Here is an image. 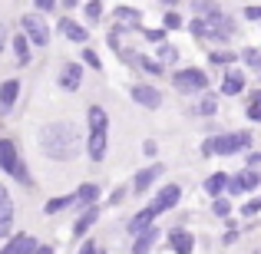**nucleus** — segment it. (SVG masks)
Segmentation results:
<instances>
[{
  "instance_id": "obj_1",
  "label": "nucleus",
  "mask_w": 261,
  "mask_h": 254,
  "mask_svg": "<svg viewBox=\"0 0 261 254\" xmlns=\"http://www.w3.org/2000/svg\"><path fill=\"white\" fill-rule=\"evenodd\" d=\"M40 149H43L46 159L70 162V159H76L80 149H86V146H83V139H80L76 122L60 119V122H46V126L40 129Z\"/></svg>"
},
{
  "instance_id": "obj_2",
  "label": "nucleus",
  "mask_w": 261,
  "mask_h": 254,
  "mask_svg": "<svg viewBox=\"0 0 261 254\" xmlns=\"http://www.w3.org/2000/svg\"><path fill=\"white\" fill-rule=\"evenodd\" d=\"M251 132L248 129H238V132H218L208 135L202 142V155H235V152H248L251 149Z\"/></svg>"
},
{
  "instance_id": "obj_3",
  "label": "nucleus",
  "mask_w": 261,
  "mask_h": 254,
  "mask_svg": "<svg viewBox=\"0 0 261 254\" xmlns=\"http://www.w3.org/2000/svg\"><path fill=\"white\" fill-rule=\"evenodd\" d=\"M0 172H4V175H13L20 185H27V188L33 185L30 168H27V162L20 159V149H17L13 139H0Z\"/></svg>"
},
{
  "instance_id": "obj_4",
  "label": "nucleus",
  "mask_w": 261,
  "mask_h": 254,
  "mask_svg": "<svg viewBox=\"0 0 261 254\" xmlns=\"http://www.w3.org/2000/svg\"><path fill=\"white\" fill-rule=\"evenodd\" d=\"M205 23H208V37L205 40H208V43H218V46L231 43V37H235V30H238L235 20H231L228 13H222V7H218L212 17H205Z\"/></svg>"
},
{
  "instance_id": "obj_5",
  "label": "nucleus",
  "mask_w": 261,
  "mask_h": 254,
  "mask_svg": "<svg viewBox=\"0 0 261 254\" xmlns=\"http://www.w3.org/2000/svg\"><path fill=\"white\" fill-rule=\"evenodd\" d=\"M172 86L178 93H185V96H198V93L208 89V76H205V70L189 66V70H175L172 73Z\"/></svg>"
},
{
  "instance_id": "obj_6",
  "label": "nucleus",
  "mask_w": 261,
  "mask_h": 254,
  "mask_svg": "<svg viewBox=\"0 0 261 254\" xmlns=\"http://www.w3.org/2000/svg\"><path fill=\"white\" fill-rule=\"evenodd\" d=\"M20 30L30 40V46H50V26L40 13H23L20 17Z\"/></svg>"
},
{
  "instance_id": "obj_7",
  "label": "nucleus",
  "mask_w": 261,
  "mask_h": 254,
  "mask_svg": "<svg viewBox=\"0 0 261 254\" xmlns=\"http://www.w3.org/2000/svg\"><path fill=\"white\" fill-rule=\"evenodd\" d=\"M106 149H109V129H89L86 132V155L93 162L106 159Z\"/></svg>"
},
{
  "instance_id": "obj_8",
  "label": "nucleus",
  "mask_w": 261,
  "mask_h": 254,
  "mask_svg": "<svg viewBox=\"0 0 261 254\" xmlns=\"http://www.w3.org/2000/svg\"><path fill=\"white\" fill-rule=\"evenodd\" d=\"M178 198H182V188H178L175 182H169V185H162V191L155 195V202L149 205V208H152V215L159 218L162 211H172V208H175V205H178Z\"/></svg>"
},
{
  "instance_id": "obj_9",
  "label": "nucleus",
  "mask_w": 261,
  "mask_h": 254,
  "mask_svg": "<svg viewBox=\"0 0 261 254\" xmlns=\"http://www.w3.org/2000/svg\"><path fill=\"white\" fill-rule=\"evenodd\" d=\"M0 238H7V241L13 238V198L4 182H0Z\"/></svg>"
},
{
  "instance_id": "obj_10",
  "label": "nucleus",
  "mask_w": 261,
  "mask_h": 254,
  "mask_svg": "<svg viewBox=\"0 0 261 254\" xmlns=\"http://www.w3.org/2000/svg\"><path fill=\"white\" fill-rule=\"evenodd\" d=\"M133 102L142 109H159L162 106V89L149 86V83H136L133 86Z\"/></svg>"
},
{
  "instance_id": "obj_11",
  "label": "nucleus",
  "mask_w": 261,
  "mask_h": 254,
  "mask_svg": "<svg viewBox=\"0 0 261 254\" xmlns=\"http://www.w3.org/2000/svg\"><path fill=\"white\" fill-rule=\"evenodd\" d=\"M57 86L66 89V93H76V89L83 86V63H66L57 76Z\"/></svg>"
},
{
  "instance_id": "obj_12",
  "label": "nucleus",
  "mask_w": 261,
  "mask_h": 254,
  "mask_svg": "<svg viewBox=\"0 0 261 254\" xmlns=\"http://www.w3.org/2000/svg\"><path fill=\"white\" fill-rule=\"evenodd\" d=\"M258 185H261L258 168H245V172H238V175H231L228 191H231V195H242V191H255Z\"/></svg>"
},
{
  "instance_id": "obj_13",
  "label": "nucleus",
  "mask_w": 261,
  "mask_h": 254,
  "mask_svg": "<svg viewBox=\"0 0 261 254\" xmlns=\"http://www.w3.org/2000/svg\"><path fill=\"white\" fill-rule=\"evenodd\" d=\"M166 241H169V248H172V254H192L195 251V235H192L189 228H172Z\"/></svg>"
},
{
  "instance_id": "obj_14",
  "label": "nucleus",
  "mask_w": 261,
  "mask_h": 254,
  "mask_svg": "<svg viewBox=\"0 0 261 254\" xmlns=\"http://www.w3.org/2000/svg\"><path fill=\"white\" fill-rule=\"evenodd\" d=\"M57 30L63 33L66 40H73V43H80V46H83V43H89V30H86L83 23H76L73 17H60V20H57Z\"/></svg>"
},
{
  "instance_id": "obj_15",
  "label": "nucleus",
  "mask_w": 261,
  "mask_h": 254,
  "mask_svg": "<svg viewBox=\"0 0 261 254\" xmlns=\"http://www.w3.org/2000/svg\"><path fill=\"white\" fill-rule=\"evenodd\" d=\"M40 244H37V238L33 235H27V231H20V235H13L10 241L0 248V254H33Z\"/></svg>"
},
{
  "instance_id": "obj_16",
  "label": "nucleus",
  "mask_w": 261,
  "mask_h": 254,
  "mask_svg": "<svg viewBox=\"0 0 261 254\" xmlns=\"http://www.w3.org/2000/svg\"><path fill=\"white\" fill-rule=\"evenodd\" d=\"M20 96V79H4L0 83V116H10Z\"/></svg>"
},
{
  "instance_id": "obj_17",
  "label": "nucleus",
  "mask_w": 261,
  "mask_h": 254,
  "mask_svg": "<svg viewBox=\"0 0 261 254\" xmlns=\"http://www.w3.org/2000/svg\"><path fill=\"white\" fill-rule=\"evenodd\" d=\"M162 172H166V168H162V162H155V165H149V168H139V172H136V178H133V185H129V191L142 195V191H146L149 185L162 175Z\"/></svg>"
},
{
  "instance_id": "obj_18",
  "label": "nucleus",
  "mask_w": 261,
  "mask_h": 254,
  "mask_svg": "<svg viewBox=\"0 0 261 254\" xmlns=\"http://www.w3.org/2000/svg\"><path fill=\"white\" fill-rule=\"evenodd\" d=\"M152 224H155V215H152V208L146 205V208H139V211H136V215L126 221V231L136 238V235H142V231H149Z\"/></svg>"
},
{
  "instance_id": "obj_19",
  "label": "nucleus",
  "mask_w": 261,
  "mask_h": 254,
  "mask_svg": "<svg viewBox=\"0 0 261 254\" xmlns=\"http://www.w3.org/2000/svg\"><path fill=\"white\" fill-rule=\"evenodd\" d=\"M245 93V73L228 66L225 70V79H222V96H242Z\"/></svg>"
},
{
  "instance_id": "obj_20",
  "label": "nucleus",
  "mask_w": 261,
  "mask_h": 254,
  "mask_svg": "<svg viewBox=\"0 0 261 254\" xmlns=\"http://www.w3.org/2000/svg\"><path fill=\"white\" fill-rule=\"evenodd\" d=\"M96 202H99V185H96V182H83L76 188V205L86 211V208H96Z\"/></svg>"
},
{
  "instance_id": "obj_21",
  "label": "nucleus",
  "mask_w": 261,
  "mask_h": 254,
  "mask_svg": "<svg viewBox=\"0 0 261 254\" xmlns=\"http://www.w3.org/2000/svg\"><path fill=\"white\" fill-rule=\"evenodd\" d=\"M155 241H159V228L152 224L149 231H142V235H136V238H133V254H149Z\"/></svg>"
},
{
  "instance_id": "obj_22",
  "label": "nucleus",
  "mask_w": 261,
  "mask_h": 254,
  "mask_svg": "<svg viewBox=\"0 0 261 254\" xmlns=\"http://www.w3.org/2000/svg\"><path fill=\"white\" fill-rule=\"evenodd\" d=\"M228 182H231L228 172H215V175L205 178V191H208L212 198H222V191H228Z\"/></svg>"
},
{
  "instance_id": "obj_23",
  "label": "nucleus",
  "mask_w": 261,
  "mask_h": 254,
  "mask_svg": "<svg viewBox=\"0 0 261 254\" xmlns=\"http://www.w3.org/2000/svg\"><path fill=\"white\" fill-rule=\"evenodd\" d=\"M99 221V205H96V208H86V211H80V218H76V224H73V235L76 238H83L89 228H93V224Z\"/></svg>"
},
{
  "instance_id": "obj_24",
  "label": "nucleus",
  "mask_w": 261,
  "mask_h": 254,
  "mask_svg": "<svg viewBox=\"0 0 261 254\" xmlns=\"http://www.w3.org/2000/svg\"><path fill=\"white\" fill-rule=\"evenodd\" d=\"M10 46H13V53H17V63L30 66V40H27L23 33H17V37L10 40Z\"/></svg>"
},
{
  "instance_id": "obj_25",
  "label": "nucleus",
  "mask_w": 261,
  "mask_h": 254,
  "mask_svg": "<svg viewBox=\"0 0 261 254\" xmlns=\"http://www.w3.org/2000/svg\"><path fill=\"white\" fill-rule=\"evenodd\" d=\"M70 205H76V191H73V195H57V198H50V202L43 205V211H46V215H60V211H66Z\"/></svg>"
},
{
  "instance_id": "obj_26",
  "label": "nucleus",
  "mask_w": 261,
  "mask_h": 254,
  "mask_svg": "<svg viewBox=\"0 0 261 254\" xmlns=\"http://www.w3.org/2000/svg\"><path fill=\"white\" fill-rule=\"evenodd\" d=\"M113 17H116V23H122V26H139V17H142V13L136 10V7H116Z\"/></svg>"
},
{
  "instance_id": "obj_27",
  "label": "nucleus",
  "mask_w": 261,
  "mask_h": 254,
  "mask_svg": "<svg viewBox=\"0 0 261 254\" xmlns=\"http://www.w3.org/2000/svg\"><path fill=\"white\" fill-rule=\"evenodd\" d=\"M189 112L192 116H215L218 112V99H215V96H202V99H198Z\"/></svg>"
},
{
  "instance_id": "obj_28",
  "label": "nucleus",
  "mask_w": 261,
  "mask_h": 254,
  "mask_svg": "<svg viewBox=\"0 0 261 254\" xmlns=\"http://www.w3.org/2000/svg\"><path fill=\"white\" fill-rule=\"evenodd\" d=\"M155 60H159L162 66H175L178 63V50L172 43H162V46H155Z\"/></svg>"
},
{
  "instance_id": "obj_29",
  "label": "nucleus",
  "mask_w": 261,
  "mask_h": 254,
  "mask_svg": "<svg viewBox=\"0 0 261 254\" xmlns=\"http://www.w3.org/2000/svg\"><path fill=\"white\" fill-rule=\"evenodd\" d=\"M208 63L212 66H235L238 63V53H231V50H212L208 53Z\"/></svg>"
},
{
  "instance_id": "obj_30",
  "label": "nucleus",
  "mask_w": 261,
  "mask_h": 254,
  "mask_svg": "<svg viewBox=\"0 0 261 254\" xmlns=\"http://www.w3.org/2000/svg\"><path fill=\"white\" fill-rule=\"evenodd\" d=\"M245 116H248L251 122H261V89L248 96V102H245Z\"/></svg>"
},
{
  "instance_id": "obj_31",
  "label": "nucleus",
  "mask_w": 261,
  "mask_h": 254,
  "mask_svg": "<svg viewBox=\"0 0 261 254\" xmlns=\"http://www.w3.org/2000/svg\"><path fill=\"white\" fill-rule=\"evenodd\" d=\"M238 60H242V63H248L251 70L261 73V50H258V46H245V50L238 53Z\"/></svg>"
},
{
  "instance_id": "obj_32",
  "label": "nucleus",
  "mask_w": 261,
  "mask_h": 254,
  "mask_svg": "<svg viewBox=\"0 0 261 254\" xmlns=\"http://www.w3.org/2000/svg\"><path fill=\"white\" fill-rule=\"evenodd\" d=\"M83 13H86V20L99 23V20H102V4H99V0H89V4H83Z\"/></svg>"
},
{
  "instance_id": "obj_33",
  "label": "nucleus",
  "mask_w": 261,
  "mask_h": 254,
  "mask_svg": "<svg viewBox=\"0 0 261 254\" xmlns=\"http://www.w3.org/2000/svg\"><path fill=\"white\" fill-rule=\"evenodd\" d=\"M185 26V20H182V13H175V10H169L166 13V20H162V30H182Z\"/></svg>"
},
{
  "instance_id": "obj_34",
  "label": "nucleus",
  "mask_w": 261,
  "mask_h": 254,
  "mask_svg": "<svg viewBox=\"0 0 261 254\" xmlns=\"http://www.w3.org/2000/svg\"><path fill=\"white\" fill-rule=\"evenodd\" d=\"M212 215L215 218H228L231 215V202L228 198H215V202H212Z\"/></svg>"
},
{
  "instance_id": "obj_35",
  "label": "nucleus",
  "mask_w": 261,
  "mask_h": 254,
  "mask_svg": "<svg viewBox=\"0 0 261 254\" xmlns=\"http://www.w3.org/2000/svg\"><path fill=\"white\" fill-rule=\"evenodd\" d=\"M142 37L149 40V43H155V46H162V43H169V30H142Z\"/></svg>"
},
{
  "instance_id": "obj_36",
  "label": "nucleus",
  "mask_w": 261,
  "mask_h": 254,
  "mask_svg": "<svg viewBox=\"0 0 261 254\" xmlns=\"http://www.w3.org/2000/svg\"><path fill=\"white\" fill-rule=\"evenodd\" d=\"M189 33H195V37H208V23H205V17H195V20H189Z\"/></svg>"
},
{
  "instance_id": "obj_37",
  "label": "nucleus",
  "mask_w": 261,
  "mask_h": 254,
  "mask_svg": "<svg viewBox=\"0 0 261 254\" xmlns=\"http://www.w3.org/2000/svg\"><path fill=\"white\" fill-rule=\"evenodd\" d=\"M80 60H83V63L89 66V70H99V66H102V63H99V57H96V53L89 50V46H83V53H80Z\"/></svg>"
},
{
  "instance_id": "obj_38",
  "label": "nucleus",
  "mask_w": 261,
  "mask_h": 254,
  "mask_svg": "<svg viewBox=\"0 0 261 254\" xmlns=\"http://www.w3.org/2000/svg\"><path fill=\"white\" fill-rule=\"evenodd\" d=\"M258 211H261V198H251V202H245V205H242V215H245V218L258 215Z\"/></svg>"
},
{
  "instance_id": "obj_39",
  "label": "nucleus",
  "mask_w": 261,
  "mask_h": 254,
  "mask_svg": "<svg viewBox=\"0 0 261 254\" xmlns=\"http://www.w3.org/2000/svg\"><path fill=\"white\" fill-rule=\"evenodd\" d=\"M142 155L155 159V155H159V142H155V139H146V142H142Z\"/></svg>"
},
{
  "instance_id": "obj_40",
  "label": "nucleus",
  "mask_w": 261,
  "mask_h": 254,
  "mask_svg": "<svg viewBox=\"0 0 261 254\" xmlns=\"http://www.w3.org/2000/svg\"><path fill=\"white\" fill-rule=\"evenodd\" d=\"M129 195V188L126 185H119V188H113V195H109V205H122V198Z\"/></svg>"
},
{
  "instance_id": "obj_41",
  "label": "nucleus",
  "mask_w": 261,
  "mask_h": 254,
  "mask_svg": "<svg viewBox=\"0 0 261 254\" xmlns=\"http://www.w3.org/2000/svg\"><path fill=\"white\" fill-rule=\"evenodd\" d=\"M76 254H102V248L96 241H83V248H80Z\"/></svg>"
},
{
  "instance_id": "obj_42",
  "label": "nucleus",
  "mask_w": 261,
  "mask_h": 254,
  "mask_svg": "<svg viewBox=\"0 0 261 254\" xmlns=\"http://www.w3.org/2000/svg\"><path fill=\"white\" fill-rule=\"evenodd\" d=\"M10 40H13V37H10V33H7V26L0 23V53H4L7 46H10Z\"/></svg>"
},
{
  "instance_id": "obj_43",
  "label": "nucleus",
  "mask_w": 261,
  "mask_h": 254,
  "mask_svg": "<svg viewBox=\"0 0 261 254\" xmlns=\"http://www.w3.org/2000/svg\"><path fill=\"white\" fill-rule=\"evenodd\" d=\"M37 10L40 13H53V10H57V4H53V0H37Z\"/></svg>"
},
{
  "instance_id": "obj_44",
  "label": "nucleus",
  "mask_w": 261,
  "mask_h": 254,
  "mask_svg": "<svg viewBox=\"0 0 261 254\" xmlns=\"http://www.w3.org/2000/svg\"><path fill=\"white\" fill-rule=\"evenodd\" d=\"M245 17H248V20H261V7H245Z\"/></svg>"
},
{
  "instance_id": "obj_45",
  "label": "nucleus",
  "mask_w": 261,
  "mask_h": 254,
  "mask_svg": "<svg viewBox=\"0 0 261 254\" xmlns=\"http://www.w3.org/2000/svg\"><path fill=\"white\" fill-rule=\"evenodd\" d=\"M238 241V228H228L225 231V244H235Z\"/></svg>"
},
{
  "instance_id": "obj_46",
  "label": "nucleus",
  "mask_w": 261,
  "mask_h": 254,
  "mask_svg": "<svg viewBox=\"0 0 261 254\" xmlns=\"http://www.w3.org/2000/svg\"><path fill=\"white\" fill-rule=\"evenodd\" d=\"M261 165V152H248V168H255Z\"/></svg>"
},
{
  "instance_id": "obj_47",
  "label": "nucleus",
  "mask_w": 261,
  "mask_h": 254,
  "mask_svg": "<svg viewBox=\"0 0 261 254\" xmlns=\"http://www.w3.org/2000/svg\"><path fill=\"white\" fill-rule=\"evenodd\" d=\"M33 254H53V248H50V244H40V248L33 251Z\"/></svg>"
}]
</instances>
